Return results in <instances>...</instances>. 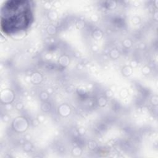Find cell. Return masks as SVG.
Returning a JSON list of instances; mask_svg holds the SVG:
<instances>
[{
	"label": "cell",
	"instance_id": "obj_1",
	"mask_svg": "<svg viewBox=\"0 0 158 158\" xmlns=\"http://www.w3.org/2000/svg\"><path fill=\"white\" fill-rule=\"evenodd\" d=\"M33 19L30 1L24 0H9L1 9V25L2 30L12 34L25 30Z\"/></svg>",
	"mask_w": 158,
	"mask_h": 158
}]
</instances>
